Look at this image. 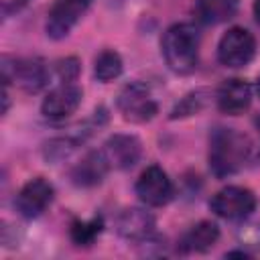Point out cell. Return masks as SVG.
<instances>
[{"instance_id":"1","label":"cell","mask_w":260,"mask_h":260,"mask_svg":"<svg viewBox=\"0 0 260 260\" xmlns=\"http://www.w3.org/2000/svg\"><path fill=\"white\" fill-rule=\"evenodd\" d=\"M252 154L250 138L236 128H215L209 136V169L215 177H230L246 167Z\"/></svg>"},{"instance_id":"2","label":"cell","mask_w":260,"mask_h":260,"mask_svg":"<svg viewBox=\"0 0 260 260\" xmlns=\"http://www.w3.org/2000/svg\"><path fill=\"white\" fill-rule=\"evenodd\" d=\"M165 63L171 71L187 75L197 67L199 61V32L193 24L179 22L167 28L160 41Z\"/></svg>"},{"instance_id":"3","label":"cell","mask_w":260,"mask_h":260,"mask_svg":"<svg viewBox=\"0 0 260 260\" xmlns=\"http://www.w3.org/2000/svg\"><path fill=\"white\" fill-rule=\"evenodd\" d=\"M256 55V39L244 26H232L217 45V59L225 67H244Z\"/></svg>"},{"instance_id":"4","label":"cell","mask_w":260,"mask_h":260,"mask_svg":"<svg viewBox=\"0 0 260 260\" xmlns=\"http://www.w3.org/2000/svg\"><path fill=\"white\" fill-rule=\"evenodd\" d=\"M209 207L223 219H244L256 209V195L246 187L228 185L211 197Z\"/></svg>"},{"instance_id":"5","label":"cell","mask_w":260,"mask_h":260,"mask_svg":"<svg viewBox=\"0 0 260 260\" xmlns=\"http://www.w3.org/2000/svg\"><path fill=\"white\" fill-rule=\"evenodd\" d=\"M118 110L124 120L148 122L158 112V104L144 83H130L118 93Z\"/></svg>"},{"instance_id":"6","label":"cell","mask_w":260,"mask_h":260,"mask_svg":"<svg viewBox=\"0 0 260 260\" xmlns=\"http://www.w3.org/2000/svg\"><path fill=\"white\" fill-rule=\"evenodd\" d=\"M136 195L144 205L160 207L173 199V183L160 167L150 165L140 173L136 181Z\"/></svg>"},{"instance_id":"7","label":"cell","mask_w":260,"mask_h":260,"mask_svg":"<svg viewBox=\"0 0 260 260\" xmlns=\"http://www.w3.org/2000/svg\"><path fill=\"white\" fill-rule=\"evenodd\" d=\"M91 0H55L47 14V35L55 41L67 37L89 8Z\"/></svg>"},{"instance_id":"8","label":"cell","mask_w":260,"mask_h":260,"mask_svg":"<svg viewBox=\"0 0 260 260\" xmlns=\"http://www.w3.org/2000/svg\"><path fill=\"white\" fill-rule=\"evenodd\" d=\"M53 185L41 177L30 179L16 195V209L20 211L22 217H39L53 201Z\"/></svg>"},{"instance_id":"9","label":"cell","mask_w":260,"mask_h":260,"mask_svg":"<svg viewBox=\"0 0 260 260\" xmlns=\"http://www.w3.org/2000/svg\"><path fill=\"white\" fill-rule=\"evenodd\" d=\"M79 104H81V89L71 81H63V85L47 93V98L41 104V112L47 120H63L71 116L79 108Z\"/></svg>"},{"instance_id":"10","label":"cell","mask_w":260,"mask_h":260,"mask_svg":"<svg viewBox=\"0 0 260 260\" xmlns=\"http://www.w3.org/2000/svg\"><path fill=\"white\" fill-rule=\"evenodd\" d=\"M102 152L110 167L130 169L138 162L142 154V146H140V140L132 134H114L104 142Z\"/></svg>"},{"instance_id":"11","label":"cell","mask_w":260,"mask_h":260,"mask_svg":"<svg viewBox=\"0 0 260 260\" xmlns=\"http://www.w3.org/2000/svg\"><path fill=\"white\" fill-rule=\"evenodd\" d=\"M116 232L128 242H144L154 234V217L140 207H126L116 219Z\"/></svg>"},{"instance_id":"12","label":"cell","mask_w":260,"mask_h":260,"mask_svg":"<svg viewBox=\"0 0 260 260\" xmlns=\"http://www.w3.org/2000/svg\"><path fill=\"white\" fill-rule=\"evenodd\" d=\"M252 87L244 79H225L217 89V106L223 114L240 116L250 108Z\"/></svg>"},{"instance_id":"13","label":"cell","mask_w":260,"mask_h":260,"mask_svg":"<svg viewBox=\"0 0 260 260\" xmlns=\"http://www.w3.org/2000/svg\"><path fill=\"white\" fill-rule=\"evenodd\" d=\"M12 81H16L24 91H39L49 81V71L41 59H16Z\"/></svg>"},{"instance_id":"14","label":"cell","mask_w":260,"mask_h":260,"mask_svg":"<svg viewBox=\"0 0 260 260\" xmlns=\"http://www.w3.org/2000/svg\"><path fill=\"white\" fill-rule=\"evenodd\" d=\"M110 165L104 156V152H89L81 158V162H77L71 171V179L75 185L79 187H93L98 183H102L104 175L108 173Z\"/></svg>"},{"instance_id":"15","label":"cell","mask_w":260,"mask_h":260,"mask_svg":"<svg viewBox=\"0 0 260 260\" xmlns=\"http://www.w3.org/2000/svg\"><path fill=\"white\" fill-rule=\"evenodd\" d=\"M219 238V228L213 221H199L191 225L179 240L181 252H205Z\"/></svg>"},{"instance_id":"16","label":"cell","mask_w":260,"mask_h":260,"mask_svg":"<svg viewBox=\"0 0 260 260\" xmlns=\"http://www.w3.org/2000/svg\"><path fill=\"white\" fill-rule=\"evenodd\" d=\"M240 0H197V16L205 24H219L236 16Z\"/></svg>"},{"instance_id":"17","label":"cell","mask_w":260,"mask_h":260,"mask_svg":"<svg viewBox=\"0 0 260 260\" xmlns=\"http://www.w3.org/2000/svg\"><path fill=\"white\" fill-rule=\"evenodd\" d=\"M122 73V59L116 51L106 49L95 57V65H93V75L98 77V81H112Z\"/></svg>"},{"instance_id":"18","label":"cell","mask_w":260,"mask_h":260,"mask_svg":"<svg viewBox=\"0 0 260 260\" xmlns=\"http://www.w3.org/2000/svg\"><path fill=\"white\" fill-rule=\"evenodd\" d=\"M104 221L102 217H91L89 221H73L71 223V240L77 246H89L102 232Z\"/></svg>"},{"instance_id":"19","label":"cell","mask_w":260,"mask_h":260,"mask_svg":"<svg viewBox=\"0 0 260 260\" xmlns=\"http://www.w3.org/2000/svg\"><path fill=\"white\" fill-rule=\"evenodd\" d=\"M201 108V98H199V93H191V95H187L175 110H173V118H177V116H189V114H195L197 110Z\"/></svg>"},{"instance_id":"20","label":"cell","mask_w":260,"mask_h":260,"mask_svg":"<svg viewBox=\"0 0 260 260\" xmlns=\"http://www.w3.org/2000/svg\"><path fill=\"white\" fill-rule=\"evenodd\" d=\"M77 73H79V63H77V59H65V61H61L59 63V75H61V79L63 81H73L75 77H77Z\"/></svg>"},{"instance_id":"21","label":"cell","mask_w":260,"mask_h":260,"mask_svg":"<svg viewBox=\"0 0 260 260\" xmlns=\"http://www.w3.org/2000/svg\"><path fill=\"white\" fill-rule=\"evenodd\" d=\"M240 240H242L244 244L254 246V248L260 250V223H256V225H248L246 230H242Z\"/></svg>"},{"instance_id":"22","label":"cell","mask_w":260,"mask_h":260,"mask_svg":"<svg viewBox=\"0 0 260 260\" xmlns=\"http://www.w3.org/2000/svg\"><path fill=\"white\" fill-rule=\"evenodd\" d=\"M24 2H26V0H2V12L8 16L10 12L18 10V8H20Z\"/></svg>"},{"instance_id":"23","label":"cell","mask_w":260,"mask_h":260,"mask_svg":"<svg viewBox=\"0 0 260 260\" xmlns=\"http://www.w3.org/2000/svg\"><path fill=\"white\" fill-rule=\"evenodd\" d=\"M254 16H256V22L260 24V0H254Z\"/></svg>"},{"instance_id":"24","label":"cell","mask_w":260,"mask_h":260,"mask_svg":"<svg viewBox=\"0 0 260 260\" xmlns=\"http://www.w3.org/2000/svg\"><path fill=\"white\" fill-rule=\"evenodd\" d=\"M256 91H258V95H260V77H258V81H256Z\"/></svg>"}]
</instances>
